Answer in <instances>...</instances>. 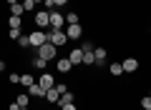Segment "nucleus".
I'll use <instances>...</instances> for the list:
<instances>
[{
  "label": "nucleus",
  "instance_id": "21",
  "mask_svg": "<svg viewBox=\"0 0 151 110\" xmlns=\"http://www.w3.org/2000/svg\"><path fill=\"white\" fill-rule=\"evenodd\" d=\"M20 35H23L20 28H8V35H5V38H10V40H18Z\"/></svg>",
  "mask_w": 151,
  "mask_h": 110
},
{
  "label": "nucleus",
  "instance_id": "35",
  "mask_svg": "<svg viewBox=\"0 0 151 110\" xmlns=\"http://www.w3.org/2000/svg\"><path fill=\"white\" fill-rule=\"evenodd\" d=\"M0 73H5V63L3 60H0Z\"/></svg>",
  "mask_w": 151,
  "mask_h": 110
},
{
  "label": "nucleus",
  "instance_id": "17",
  "mask_svg": "<svg viewBox=\"0 0 151 110\" xmlns=\"http://www.w3.org/2000/svg\"><path fill=\"white\" fill-rule=\"evenodd\" d=\"M58 98H60V93L55 90V85L45 90V100H48V103H58Z\"/></svg>",
  "mask_w": 151,
  "mask_h": 110
},
{
  "label": "nucleus",
  "instance_id": "5",
  "mask_svg": "<svg viewBox=\"0 0 151 110\" xmlns=\"http://www.w3.org/2000/svg\"><path fill=\"white\" fill-rule=\"evenodd\" d=\"M28 40H30V48H38V45H43V43H48V35H45V30H33L28 33Z\"/></svg>",
  "mask_w": 151,
  "mask_h": 110
},
{
  "label": "nucleus",
  "instance_id": "15",
  "mask_svg": "<svg viewBox=\"0 0 151 110\" xmlns=\"http://www.w3.org/2000/svg\"><path fill=\"white\" fill-rule=\"evenodd\" d=\"M33 83H35V75H30V73H20V83H18V85H23V88H30Z\"/></svg>",
  "mask_w": 151,
  "mask_h": 110
},
{
  "label": "nucleus",
  "instance_id": "4",
  "mask_svg": "<svg viewBox=\"0 0 151 110\" xmlns=\"http://www.w3.org/2000/svg\"><path fill=\"white\" fill-rule=\"evenodd\" d=\"M141 68V63H139V58H134V55H126V58L124 60H121V70H124V75L126 73H136V70H139Z\"/></svg>",
  "mask_w": 151,
  "mask_h": 110
},
{
  "label": "nucleus",
  "instance_id": "27",
  "mask_svg": "<svg viewBox=\"0 0 151 110\" xmlns=\"http://www.w3.org/2000/svg\"><path fill=\"white\" fill-rule=\"evenodd\" d=\"M96 60H93V53H83V63L81 65H93Z\"/></svg>",
  "mask_w": 151,
  "mask_h": 110
},
{
  "label": "nucleus",
  "instance_id": "36",
  "mask_svg": "<svg viewBox=\"0 0 151 110\" xmlns=\"http://www.w3.org/2000/svg\"><path fill=\"white\" fill-rule=\"evenodd\" d=\"M33 3H35V5H38V3H43V0H33Z\"/></svg>",
  "mask_w": 151,
  "mask_h": 110
},
{
  "label": "nucleus",
  "instance_id": "37",
  "mask_svg": "<svg viewBox=\"0 0 151 110\" xmlns=\"http://www.w3.org/2000/svg\"><path fill=\"white\" fill-rule=\"evenodd\" d=\"M20 110H30V105H28V108H20Z\"/></svg>",
  "mask_w": 151,
  "mask_h": 110
},
{
  "label": "nucleus",
  "instance_id": "30",
  "mask_svg": "<svg viewBox=\"0 0 151 110\" xmlns=\"http://www.w3.org/2000/svg\"><path fill=\"white\" fill-rule=\"evenodd\" d=\"M55 90H58V93H65V90H68V85H65V83H55Z\"/></svg>",
  "mask_w": 151,
  "mask_h": 110
},
{
  "label": "nucleus",
  "instance_id": "2",
  "mask_svg": "<svg viewBox=\"0 0 151 110\" xmlns=\"http://www.w3.org/2000/svg\"><path fill=\"white\" fill-rule=\"evenodd\" d=\"M63 25H65V18H63V13H58V10H50V13H48V30H63Z\"/></svg>",
  "mask_w": 151,
  "mask_h": 110
},
{
  "label": "nucleus",
  "instance_id": "20",
  "mask_svg": "<svg viewBox=\"0 0 151 110\" xmlns=\"http://www.w3.org/2000/svg\"><path fill=\"white\" fill-rule=\"evenodd\" d=\"M23 25V18L20 15H10L8 18V28H20Z\"/></svg>",
  "mask_w": 151,
  "mask_h": 110
},
{
  "label": "nucleus",
  "instance_id": "22",
  "mask_svg": "<svg viewBox=\"0 0 151 110\" xmlns=\"http://www.w3.org/2000/svg\"><path fill=\"white\" fill-rule=\"evenodd\" d=\"M15 43H18V45H20V48H23V50H28V48H30V40H28V33H23V35H20V38H18V40H15Z\"/></svg>",
  "mask_w": 151,
  "mask_h": 110
},
{
  "label": "nucleus",
  "instance_id": "25",
  "mask_svg": "<svg viewBox=\"0 0 151 110\" xmlns=\"http://www.w3.org/2000/svg\"><path fill=\"white\" fill-rule=\"evenodd\" d=\"M93 48H96V45H93V40H83L81 43V50L83 53H93Z\"/></svg>",
  "mask_w": 151,
  "mask_h": 110
},
{
  "label": "nucleus",
  "instance_id": "6",
  "mask_svg": "<svg viewBox=\"0 0 151 110\" xmlns=\"http://www.w3.org/2000/svg\"><path fill=\"white\" fill-rule=\"evenodd\" d=\"M33 25L38 30H48V13L45 10H35L33 13Z\"/></svg>",
  "mask_w": 151,
  "mask_h": 110
},
{
  "label": "nucleus",
  "instance_id": "34",
  "mask_svg": "<svg viewBox=\"0 0 151 110\" xmlns=\"http://www.w3.org/2000/svg\"><path fill=\"white\" fill-rule=\"evenodd\" d=\"M15 3H20V0H5V5H15Z\"/></svg>",
  "mask_w": 151,
  "mask_h": 110
},
{
  "label": "nucleus",
  "instance_id": "12",
  "mask_svg": "<svg viewBox=\"0 0 151 110\" xmlns=\"http://www.w3.org/2000/svg\"><path fill=\"white\" fill-rule=\"evenodd\" d=\"M25 90H28V95H30V98H45V90L40 88L38 83H33L30 88H25Z\"/></svg>",
  "mask_w": 151,
  "mask_h": 110
},
{
  "label": "nucleus",
  "instance_id": "26",
  "mask_svg": "<svg viewBox=\"0 0 151 110\" xmlns=\"http://www.w3.org/2000/svg\"><path fill=\"white\" fill-rule=\"evenodd\" d=\"M141 110H151V95H144L141 98Z\"/></svg>",
  "mask_w": 151,
  "mask_h": 110
},
{
  "label": "nucleus",
  "instance_id": "10",
  "mask_svg": "<svg viewBox=\"0 0 151 110\" xmlns=\"http://www.w3.org/2000/svg\"><path fill=\"white\" fill-rule=\"evenodd\" d=\"M65 58L70 60V65H73V68H78V65L83 63V50H81V48H73V50H70Z\"/></svg>",
  "mask_w": 151,
  "mask_h": 110
},
{
  "label": "nucleus",
  "instance_id": "31",
  "mask_svg": "<svg viewBox=\"0 0 151 110\" xmlns=\"http://www.w3.org/2000/svg\"><path fill=\"white\" fill-rule=\"evenodd\" d=\"M53 3H55V8H63V5H68L70 0H53Z\"/></svg>",
  "mask_w": 151,
  "mask_h": 110
},
{
  "label": "nucleus",
  "instance_id": "28",
  "mask_svg": "<svg viewBox=\"0 0 151 110\" xmlns=\"http://www.w3.org/2000/svg\"><path fill=\"white\" fill-rule=\"evenodd\" d=\"M8 83H10V85H18V83H20V73H10V75H8Z\"/></svg>",
  "mask_w": 151,
  "mask_h": 110
},
{
  "label": "nucleus",
  "instance_id": "18",
  "mask_svg": "<svg viewBox=\"0 0 151 110\" xmlns=\"http://www.w3.org/2000/svg\"><path fill=\"white\" fill-rule=\"evenodd\" d=\"M15 103L20 105V108H28V105H30V95H28V90L20 93V95H15Z\"/></svg>",
  "mask_w": 151,
  "mask_h": 110
},
{
  "label": "nucleus",
  "instance_id": "7",
  "mask_svg": "<svg viewBox=\"0 0 151 110\" xmlns=\"http://www.w3.org/2000/svg\"><path fill=\"white\" fill-rule=\"evenodd\" d=\"M83 35H86V30H83L81 23H78V25H68V28H65V38H68V40H83Z\"/></svg>",
  "mask_w": 151,
  "mask_h": 110
},
{
  "label": "nucleus",
  "instance_id": "3",
  "mask_svg": "<svg viewBox=\"0 0 151 110\" xmlns=\"http://www.w3.org/2000/svg\"><path fill=\"white\" fill-rule=\"evenodd\" d=\"M45 35H48V43L55 48H63L65 43H68V38H65V30H45Z\"/></svg>",
  "mask_w": 151,
  "mask_h": 110
},
{
  "label": "nucleus",
  "instance_id": "1",
  "mask_svg": "<svg viewBox=\"0 0 151 110\" xmlns=\"http://www.w3.org/2000/svg\"><path fill=\"white\" fill-rule=\"evenodd\" d=\"M55 55H58V48L50 45V43H43V45H38V48H35V58H43L45 63L55 60Z\"/></svg>",
  "mask_w": 151,
  "mask_h": 110
},
{
  "label": "nucleus",
  "instance_id": "11",
  "mask_svg": "<svg viewBox=\"0 0 151 110\" xmlns=\"http://www.w3.org/2000/svg\"><path fill=\"white\" fill-rule=\"evenodd\" d=\"M55 70H58L60 75H68L70 70H73V65H70L68 58H58V60H55Z\"/></svg>",
  "mask_w": 151,
  "mask_h": 110
},
{
  "label": "nucleus",
  "instance_id": "32",
  "mask_svg": "<svg viewBox=\"0 0 151 110\" xmlns=\"http://www.w3.org/2000/svg\"><path fill=\"white\" fill-rule=\"evenodd\" d=\"M60 110H78V108H76V103H68V105H63Z\"/></svg>",
  "mask_w": 151,
  "mask_h": 110
},
{
  "label": "nucleus",
  "instance_id": "19",
  "mask_svg": "<svg viewBox=\"0 0 151 110\" xmlns=\"http://www.w3.org/2000/svg\"><path fill=\"white\" fill-rule=\"evenodd\" d=\"M108 73H111L113 78H121V75H124V70H121V63H111V65H108Z\"/></svg>",
  "mask_w": 151,
  "mask_h": 110
},
{
  "label": "nucleus",
  "instance_id": "9",
  "mask_svg": "<svg viewBox=\"0 0 151 110\" xmlns=\"http://www.w3.org/2000/svg\"><path fill=\"white\" fill-rule=\"evenodd\" d=\"M106 58H108V53L106 48H93V60H96V68H106Z\"/></svg>",
  "mask_w": 151,
  "mask_h": 110
},
{
  "label": "nucleus",
  "instance_id": "29",
  "mask_svg": "<svg viewBox=\"0 0 151 110\" xmlns=\"http://www.w3.org/2000/svg\"><path fill=\"white\" fill-rule=\"evenodd\" d=\"M43 10H45V13L55 10V3H53V0H43Z\"/></svg>",
  "mask_w": 151,
  "mask_h": 110
},
{
  "label": "nucleus",
  "instance_id": "8",
  "mask_svg": "<svg viewBox=\"0 0 151 110\" xmlns=\"http://www.w3.org/2000/svg\"><path fill=\"white\" fill-rule=\"evenodd\" d=\"M35 83L40 85L43 90H48V88H53V85H55V78H53V75L48 73V70H43V73H40V75L35 78Z\"/></svg>",
  "mask_w": 151,
  "mask_h": 110
},
{
  "label": "nucleus",
  "instance_id": "14",
  "mask_svg": "<svg viewBox=\"0 0 151 110\" xmlns=\"http://www.w3.org/2000/svg\"><path fill=\"white\" fill-rule=\"evenodd\" d=\"M73 98H76V95L70 93V90H65V93H60V98H58V108H63V105L73 103Z\"/></svg>",
  "mask_w": 151,
  "mask_h": 110
},
{
  "label": "nucleus",
  "instance_id": "24",
  "mask_svg": "<svg viewBox=\"0 0 151 110\" xmlns=\"http://www.w3.org/2000/svg\"><path fill=\"white\" fill-rule=\"evenodd\" d=\"M8 8H10V15H20V18H23V13H25L20 3H15V5H8Z\"/></svg>",
  "mask_w": 151,
  "mask_h": 110
},
{
  "label": "nucleus",
  "instance_id": "13",
  "mask_svg": "<svg viewBox=\"0 0 151 110\" xmlns=\"http://www.w3.org/2000/svg\"><path fill=\"white\" fill-rule=\"evenodd\" d=\"M65 23H68V25H78V23H81V13H76V10H70V13H65Z\"/></svg>",
  "mask_w": 151,
  "mask_h": 110
},
{
  "label": "nucleus",
  "instance_id": "23",
  "mask_svg": "<svg viewBox=\"0 0 151 110\" xmlns=\"http://www.w3.org/2000/svg\"><path fill=\"white\" fill-rule=\"evenodd\" d=\"M20 5H23L25 13H35V3H33V0H20Z\"/></svg>",
  "mask_w": 151,
  "mask_h": 110
},
{
  "label": "nucleus",
  "instance_id": "16",
  "mask_svg": "<svg viewBox=\"0 0 151 110\" xmlns=\"http://www.w3.org/2000/svg\"><path fill=\"white\" fill-rule=\"evenodd\" d=\"M30 65H33V70H38V73H43V70L48 68V63H45L43 58H33V60H30Z\"/></svg>",
  "mask_w": 151,
  "mask_h": 110
},
{
  "label": "nucleus",
  "instance_id": "33",
  "mask_svg": "<svg viewBox=\"0 0 151 110\" xmlns=\"http://www.w3.org/2000/svg\"><path fill=\"white\" fill-rule=\"evenodd\" d=\"M8 110H20V105H18V103H15V100H13V103H10V105H8Z\"/></svg>",
  "mask_w": 151,
  "mask_h": 110
}]
</instances>
